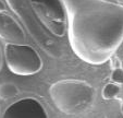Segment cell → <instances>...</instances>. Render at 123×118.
Wrapping results in <instances>:
<instances>
[{"instance_id":"30bf717a","label":"cell","mask_w":123,"mask_h":118,"mask_svg":"<svg viewBox=\"0 0 123 118\" xmlns=\"http://www.w3.org/2000/svg\"><path fill=\"white\" fill-rule=\"evenodd\" d=\"M110 79H111V81L116 84H119V85L123 84V68L120 67V68L113 69Z\"/></svg>"},{"instance_id":"4fadbf2b","label":"cell","mask_w":123,"mask_h":118,"mask_svg":"<svg viewBox=\"0 0 123 118\" xmlns=\"http://www.w3.org/2000/svg\"><path fill=\"white\" fill-rule=\"evenodd\" d=\"M121 111H122V114H123V104H122V106H121Z\"/></svg>"},{"instance_id":"7c38bea8","label":"cell","mask_w":123,"mask_h":118,"mask_svg":"<svg viewBox=\"0 0 123 118\" xmlns=\"http://www.w3.org/2000/svg\"><path fill=\"white\" fill-rule=\"evenodd\" d=\"M2 67V53H1V48H0V69Z\"/></svg>"},{"instance_id":"5bb4252c","label":"cell","mask_w":123,"mask_h":118,"mask_svg":"<svg viewBox=\"0 0 123 118\" xmlns=\"http://www.w3.org/2000/svg\"><path fill=\"white\" fill-rule=\"evenodd\" d=\"M121 66H122V67H123V61H122V62H121Z\"/></svg>"},{"instance_id":"9a60e30c","label":"cell","mask_w":123,"mask_h":118,"mask_svg":"<svg viewBox=\"0 0 123 118\" xmlns=\"http://www.w3.org/2000/svg\"><path fill=\"white\" fill-rule=\"evenodd\" d=\"M122 68H123V67H122Z\"/></svg>"},{"instance_id":"3957f363","label":"cell","mask_w":123,"mask_h":118,"mask_svg":"<svg viewBox=\"0 0 123 118\" xmlns=\"http://www.w3.org/2000/svg\"><path fill=\"white\" fill-rule=\"evenodd\" d=\"M5 57L9 70L18 76H32L40 71L43 61L38 53L26 44H10L5 46Z\"/></svg>"},{"instance_id":"5b68a950","label":"cell","mask_w":123,"mask_h":118,"mask_svg":"<svg viewBox=\"0 0 123 118\" xmlns=\"http://www.w3.org/2000/svg\"><path fill=\"white\" fill-rule=\"evenodd\" d=\"M7 2L12 11L22 20L33 38L40 45V47L49 54H54V41L48 36L45 26L35 14L30 0H7Z\"/></svg>"},{"instance_id":"7a4b0ae2","label":"cell","mask_w":123,"mask_h":118,"mask_svg":"<svg viewBox=\"0 0 123 118\" xmlns=\"http://www.w3.org/2000/svg\"><path fill=\"white\" fill-rule=\"evenodd\" d=\"M49 94L54 104L67 115H80L93 106L96 98L94 86L82 80H60L51 84Z\"/></svg>"},{"instance_id":"9c48e42d","label":"cell","mask_w":123,"mask_h":118,"mask_svg":"<svg viewBox=\"0 0 123 118\" xmlns=\"http://www.w3.org/2000/svg\"><path fill=\"white\" fill-rule=\"evenodd\" d=\"M121 89L119 84H116L113 82L111 83H108L105 85L104 90H102V97L105 100H112V98H116L119 95Z\"/></svg>"},{"instance_id":"8992f818","label":"cell","mask_w":123,"mask_h":118,"mask_svg":"<svg viewBox=\"0 0 123 118\" xmlns=\"http://www.w3.org/2000/svg\"><path fill=\"white\" fill-rule=\"evenodd\" d=\"M2 118H48V115L37 100L26 97L10 105L5 111Z\"/></svg>"},{"instance_id":"277c9868","label":"cell","mask_w":123,"mask_h":118,"mask_svg":"<svg viewBox=\"0 0 123 118\" xmlns=\"http://www.w3.org/2000/svg\"><path fill=\"white\" fill-rule=\"evenodd\" d=\"M40 23L48 32L63 36L67 28V12L61 0H30Z\"/></svg>"},{"instance_id":"ba28073f","label":"cell","mask_w":123,"mask_h":118,"mask_svg":"<svg viewBox=\"0 0 123 118\" xmlns=\"http://www.w3.org/2000/svg\"><path fill=\"white\" fill-rule=\"evenodd\" d=\"M19 94V88L12 82H5L0 84V98L1 100H8L12 97L18 96Z\"/></svg>"},{"instance_id":"6da1fadb","label":"cell","mask_w":123,"mask_h":118,"mask_svg":"<svg viewBox=\"0 0 123 118\" xmlns=\"http://www.w3.org/2000/svg\"><path fill=\"white\" fill-rule=\"evenodd\" d=\"M69 41L84 62L102 65L123 42V6L108 0H61Z\"/></svg>"},{"instance_id":"8fae6325","label":"cell","mask_w":123,"mask_h":118,"mask_svg":"<svg viewBox=\"0 0 123 118\" xmlns=\"http://www.w3.org/2000/svg\"><path fill=\"white\" fill-rule=\"evenodd\" d=\"M6 11V6H5V3L0 0V12H5Z\"/></svg>"},{"instance_id":"52a82bcc","label":"cell","mask_w":123,"mask_h":118,"mask_svg":"<svg viewBox=\"0 0 123 118\" xmlns=\"http://www.w3.org/2000/svg\"><path fill=\"white\" fill-rule=\"evenodd\" d=\"M0 37L10 44H25L23 28L6 12H0Z\"/></svg>"}]
</instances>
